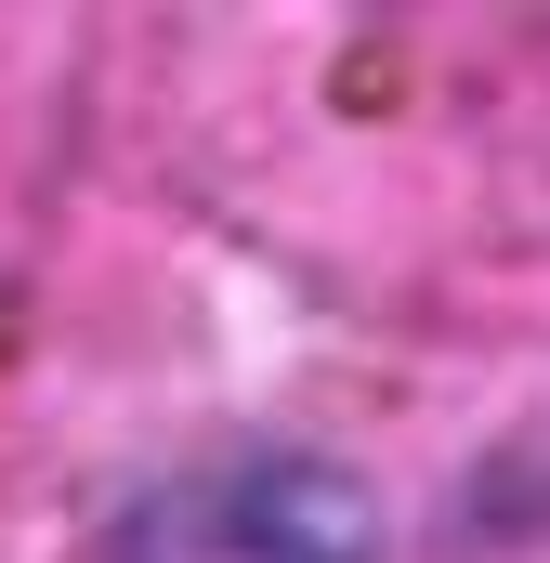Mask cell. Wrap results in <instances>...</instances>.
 Wrapping results in <instances>:
<instances>
[{
    "instance_id": "1",
    "label": "cell",
    "mask_w": 550,
    "mask_h": 563,
    "mask_svg": "<svg viewBox=\"0 0 550 563\" xmlns=\"http://www.w3.org/2000/svg\"><path fill=\"white\" fill-rule=\"evenodd\" d=\"M106 563H381V498L341 459L250 445V459H210V472L157 485Z\"/></svg>"
}]
</instances>
